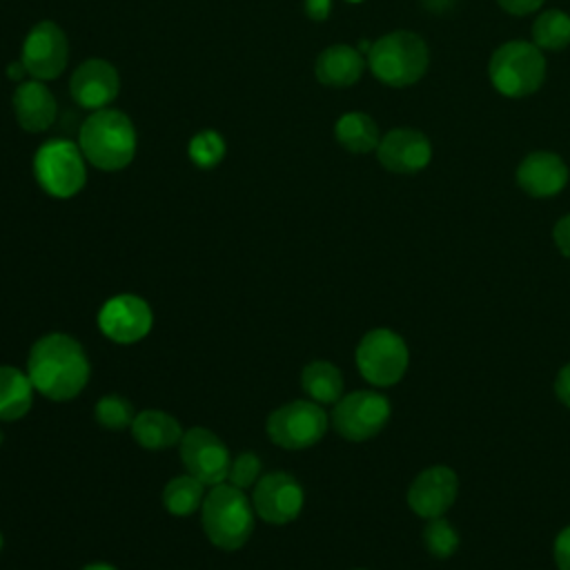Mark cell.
Returning <instances> with one entry per match:
<instances>
[{
  "mask_svg": "<svg viewBox=\"0 0 570 570\" xmlns=\"http://www.w3.org/2000/svg\"><path fill=\"white\" fill-rule=\"evenodd\" d=\"M27 374L49 401H71L89 383V358L82 345L62 332L40 336L27 356Z\"/></svg>",
  "mask_w": 570,
  "mask_h": 570,
  "instance_id": "cell-1",
  "label": "cell"
},
{
  "mask_svg": "<svg viewBox=\"0 0 570 570\" xmlns=\"http://www.w3.org/2000/svg\"><path fill=\"white\" fill-rule=\"evenodd\" d=\"M80 570H116V568L109 566V563H105V561H94V563H87V566L80 568Z\"/></svg>",
  "mask_w": 570,
  "mask_h": 570,
  "instance_id": "cell-37",
  "label": "cell"
},
{
  "mask_svg": "<svg viewBox=\"0 0 570 570\" xmlns=\"http://www.w3.org/2000/svg\"><path fill=\"white\" fill-rule=\"evenodd\" d=\"M456 0H421V7L430 13H448Z\"/></svg>",
  "mask_w": 570,
  "mask_h": 570,
  "instance_id": "cell-35",
  "label": "cell"
},
{
  "mask_svg": "<svg viewBox=\"0 0 570 570\" xmlns=\"http://www.w3.org/2000/svg\"><path fill=\"white\" fill-rule=\"evenodd\" d=\"M13 114L24 131L38 134L53 125L58 105L42 80H29L20 82V87L13 91Z\"/></svg>",
  "mask_w": 570,
  "mask_h": 570,
  "instance_id": "cell-18",
  "label": "cell"
},
{
  "mask_svg": "<svg viewBox=\"0 0 570 570\" xmlns=\"http://www.w3.org/2000/svg\"><path fill=\"white\" fill-rule=\"evenodd\" d=\"M332 11V0H305V13L309 20L323 22Z\"/></svg>",
  "mask_w": 570,
  "mask_h": 570,
  "instance_id": "cell-34",
  "label": "cell"
},
{
  "mask_svg": "<svg viewBox=\"0 0 570 570\" xmlns=\"http://www.w3.org/2000/svg\"><path fill=\"white\" fill-rule=\"evenodd\" d=\"M497 4L512 16H528L534 13L543 4V0H497Z\"/></svg>",
  "mask_w": 570,
  "mask_h": 570,
  "instance_id": "cell-32",
  "label": "cell"
},
{
  "mask_svg": "<svg viewBox=\"0 0 570 570\" xmlns=\"http://www.w3.org/2000/svg\"><path fill=\"white\" fill-rule=\"evenodd\" d=\"M0 552H2V532H0Z\"/></svg>",
  "mask_w": 570,
  "mask_h": 570,
  "instance_id": "cell-39",
  "label": "cell"
},
{
  "mask_svg": "<svg viewBox=\"0 0 570 570\" xmlns=\"http://www.w3.org/2000/svg\"><path fill=\"white\" fill-rule=\"evenodd\" d=\"M252 499L229 481L212 485L200 505L205 537L220 550H238L254 532Z\"/></svg>",
  "mask_w": 570,
  "mask_h": 570,
  "instance_id": "cell-2",
  "label": "cell"
},
{
  "mask_svg": "<svg viewBox=\"0 0 570 570\" xmlns=\"http://www.w3.org/2000/svg\"><path fill=\"white\" fill-rule=\"evenodd\" d=\"M554 392H557L559 401L570 407V363L559 370L557 381H554Z\"/></svg>",
  "mask_w": 570,
  "mask_h": 570,
  "instance_id": "cell-33",
  "label": "cell"
},
{
  "mask_svg": "<svg viewBox=\"0 0 570 570\" xmlns=\"http://www.w3.org/2000/svg\"><path fill=\"white\" fill-rule=\"evenodd\" d=\"M376 158L392 174H416L430 165L432 142L419 129L399 127L379 140Z\"/></svg>",
  "mask_w": 570,
  "mask_h": 570,
  "instance_id": "cell-14",
  "label": "cell"
},
{
  "mask_svg": "<svg viewBox=\"0 0 570 570\" xmlns=\"http://www.w3.org/2000/svg\"><path fill=\"white\" fill-rule=\"evenodd\" d=\"M78 147L94 167L118 171L134 160L136 129L127 114L118 109H98L82 125Z\"/></svg>",
  "mask_w": 570,
  "mask_h": 570,
  "instance_id": "cell-3",
  "label": "cell"
},
{
  "mask_svg": "<svg viewBox=\"0 0 570 570\" xmlns=\"http://www.w3.org/2000/svg\"><path fill=\"white\" fill-rule=\"evenodd\" d=\"M365 65L367 60L358 49L350 45H332L318 53L314 73L321 85L343 89L354 85L363 76Z\"/></svg>",
  "mask_w": 570,
  "mask_h": 570,
  "instance_id": "cell-19",
  "label": "cell"
},
{
  "mask_svg": "<svg viewBox=\"0 0 570 570\" xmlns=\"http://www.w3.org/2000/svg\"><path fill=\"white\" fill-rule=\"evenodd\" d=\"M180 461L187 474L196 476L205 485H218L227 481L232 456L227 445L207 428H189L178 443Z\"/></svg>",
  "mask_w": 570,
  "mask_h": 570,
  "instance_id": "cell-10",
  "label": "cell"
},
{
  "mask_svg": "<svg viewBox=\"0 0 570 570\" xmlns=\"http://www.w3.org/2000/svg\"><path fill=\"white\" fill-rule=\"evenodd\" d=\"M345 2H352V4H358V2H365V0H345Z\"/></svg>",
  "mask_w": 570,
  "mask_h": 570,
  "instance_id": "cell-38",
  "label": "cell"
},
{
  "mask_svg": "<svg viewBox=\"0 0 570 570\" xmlns=\"http://www.w3.org/2000/svg\"><path fill=\"white\" fill-rule=\"evenodd\" d=\"M532 42L546 51H561L570 45V16L561 9H548L532 22Z\"/></svg>",
  "mask_w": 570,
  "mask_h": 570,
  "instance_id": "cell-25",
  "label": "cell"
},
{
  "mask_svg": "<svg viewBox=\"0 0 570 570\" xmlns=\"http://www.w3.org/2000/svg\"><path fill=\"white\" fill-rule=\"evenodd\" d=\"M390 419V403L383 394L358 390L334 403L332 425L347 441H367L376 436Z\"/></svg>",
  "mask_w": 570,
  "mask_h": 570,
  "instance_id": "cell-9",
  "label": "cell"
},
{
  "mask_svg": "<svg viewBox=\"0 0 570 570\" xmlns=\"http://www.w3.org/2000/svg\"><path fill=\"white\" fill-rule=\"evenodd\" d=\"M336 142L352 154H367L379 147L381 134L372 116L363 111L343 114L334 125Z\"/></svg>",
  "mask_w": 570,
  "mask_h": 570,
  "instance_id": "cell-22",
  "label": "cell"
},
{
  "mask_svg": "<svg viewBox=\"0 0 570 570\" xmlns=\"http://www.w3.org/2000/svg\"><path fill=\"white\" fill-rule=\"evenodd\" d=\"M24 73H27V69H24L22 60H18V62H11V65L7 67V76H9L11 80H20Z\"/></svg>",
  "mask_w": 570,
  "mask_h": 570,
  "instance_id": "cell-36",
  "label": "cell"
},
{
  "mask_svg": "<svg viewBox=\"0 0 570 570\" xmlns=\"http://www.w3.org/2000/svg\"><path fill=\"white\" fill-rule=\"evenodd\" d=\"M459 479L445 465H432L419 472L407 490L410 508L423 519L441 517L456 499Z\"/></svg>",
  "mask_w": 570,
  "mask_h": 570,
  "instance_id": "cell-16",
  "label": "cell"
},
{
  "mask_svg": "<svg viewBox=\"0 0 570 570\" xmlns=\"http://www.w3.org/2000/svg\"><path fill=\"white\" fill-rule=\"evenodd\" d=\"M430 65V49L414 31H390L372 42L367 67L387 87H410L419 82Z\"/></svg>",
  "mask_w": 570,
  "mask_h": 570,
  "instance_id": "cell-4",
  "label": "cell"
},
{
  "mask_svg": "<svg viewBox=\"0 0 570 570\" xmlns=\"http://www.w3.org/2000/svg\"><path fill=\"white\" fill-rule=\"evenodd\" d=\"M131 436L145 450H167L180 443L183 428L176 416L163 410H142L134 416Z\"/></svg>",
  "mask_w": 570,
  "mask_h": 570,
  "instance_id": "cell-20",
  "label": "cell"
},
{
  "mask_svg": "<svg viewBox=\"0 0 570 570\" xmlns=\"http://www.w3.org/2000/svg\"><path fill=\"white\" fill-rule=\"evenodd\" d=\"M488 76L501 96L525 98L546 80V56L528 40L503 42L490 56Z\"/></svg>",
  "mask_w": 570,
  "mask_h": 570,
  "instance_id": "cell-5",
  "label": "cell"
},
{
  "mask_svg": "<svg viewBox=\"0 0 570 570\" xmlns=\"http://www.w3.org/2000/svg\"><path fill=\"white\" fill-rule=\"evenodd\" d=\"M94 416L107 430H122V428H131L136 412L129 399L120 394H107L96 403Z\"/></svg>",
  "mask_w": 570,
  "mask_h": 570,
  "instance_id": "cell-27",
  "label": "cell"
},
{
  "mask_svg": "<svg viewBox=\"0 0 570 570\" xmlns=\"http://www.w3.org/2000/svg\"><path fill=\"white\" fill-rule=\"evenodd\" d=\"M205 483L198 481L191 474H180L167 481L163 488V505L169 514L174 517H187L196 510H200L203 499H205Z\"/></svg>",
  "mask_w": 570,
  "mask_h": 570,
  "instance_id": "cell-24",
  "label": "cell"
},
{
  "mask_svg": "<svg viewBox=\"0 0 570 570\" xmlns=\"http://www.w3.org/2000/svg\"><path fill=\"white\" fill-rule=\"evenodd\" d=\"M423 543H425V548H428L434 557L445 559V557H450V554L456 552V548H459V534H456V530H454L445 519L436 517V519H432V521L425 525V530H423Z\"/></svg>",
  "mask_w": 570,
  "mask_h": 570,
  "instance_id": "cell-28",
  "label": "cell"
},
{
  "mask_svg": "<svg viewBox=\"0 0 570 570\" xmlns=\"http://www.w3.org/2000/svg\"><path fill=\"white\" fill-rule=\"evenodd\" d=\"M261 479V459L254 452H243L236 459H232L227 481L240 490L254 488V483Z\"/></svg>",
  "mask_w": 570,
  "mask_h": 570,
  "instance_id": "cell-29",
  "label": "cell"
},
{
  "mask_svg": "<svg viewBox=\"0 0 570 570\" xmlns=\"http://www.w3.org/2000/svg\"><path fill=\"white\" fill-rule=\"evenodd\" d=\"M69 91L73 100L91 111L105 109L116 100L120 91V78L111 62L100 58H89L76 67L69 80Z\"/></svg>",
  "mask_w": 570,
  "mask_h": 570,
  "instance_id": "cell-15",
  "label": "cell"
},
{
  "mask_svg": "<svg viewBox=\"0 0 570 570\" xmlns=\"http://www.w3.org/2000/svg\"><path fill=\"white\" fill-rule=\"evenodd\" d=\"M252 505L258 519L272 525H285L294 521L305 503L301 483L287 472H267L254 483Z\"/></svg>",
  "mask_w": 570,
  "mask_h": 570,
  "instance_id": "cell-11",
  "label": "cell"
},
{
  "mask_svg": "<svg viewBox=\"0 0 570 570\" xmlns=\"http://www.w3.org/2000/svg\"><path fill=\"white\" fill-rule=\"evenodd\" d=\"M301 385L305 394L321 405H334L343 396V374L330 361L307 363L301 372Z\"/></svg>",
  "mask_w": 570,
  "mask_h": 570,
  "instance_id": "cell-23",
  "label": "cell"
},
{
  "mask_svg": "<svg viewBox=\"0 0 570 570\" xmlns=\"http://www.w3.org/2000/svg\"><path fill=\"white\" fill-rule=\"evenodd\" d=\"M33 383L27 370L0 365V421L22 419L33 403Z\"/></svg>",
  "mask_w": 570,
  "mask_h": 570,
  "instance_id": "cell-21",
  "label": "cell"
},
{
  "mask_svg": "<svg viewBox=\"0 0 570 570\" xmlns=\"http://www.w3.org/2000/svg\"><path fill=\"white\" fill-rule=\"evenodd\" d=\"M517 185L532 198L557 196L570 178L568 165L554 151H532L517 167Z\"/></svg>",
  "mask_w": 570,
  "mask_h": 570,
  "instance_id": "cell-17",
  "label": "cell"
},
{
  "mask_svg": "<svg viewBox=\"0 0 570 570\" xmlns=\"http://www.w3.org/2000/svg\"><path fill=\"white\" fill-rule=\"evenodd\" d=\"M0 443H2V432H0Z\"/></svg>",
  "mask_w": 570,
  "mask_h": 570,
  "instance_id": "cell-40",
  "label": "cell"
},
{
  "mask_svg": "<svg viewBox=\"0 0 570 570\" xmlns=\"http://www.w3.org/2000/svg\"><path fill=\"white\" fill-rule=\"evenodd\" d=\"M552 238H554L559 252L570 258V214H566L563 218L557 220V225L552 229Z\"/></svg>",
  "mask_w": 570,
  "mask_h": 570,
  "instance_id": "cell-31",
  "label": "cell"
},
{
  "mask_svg": "<svg viewBox=\"0 0 570 570\" xmlns=\"http://www.w3.org/2000/svg\"><path fill=\"white\" fill-rule=\"evenodd\" d=\"M407 361L410 354L405 341L387 327L370 330L356 347L358 372L367 383L376 387L399 383L407 370Z\"/></svg>",
  "mask_w": 570,
  "mask_h": 570,
  "instance_id": "cell-8",
  "label": "cell"
},
{
  "mask_svg": "<svg viewBox=\"0 0 570 570\" xmlns=\"http://www.w3.org/2000/svg\"><path fill=\"white\" fill-rule=\"evenodd\" d=\"M69 58L65 31L53 20H42L31 27L22 42L20 60L33 80H53L62 73Z\"/></svg>",
  "mask_w": 570,
  "mask_h": 570,
  "instance_id": "cell-12",
  "label": "cell"
},
{
  "mask_svg": "<svg viewBox=\"0 0 570 570\" xmlns=\"http://www.w3.org/2000/svg\"><path fill=\"white\" fill-rule=\"evenodd\" d=\"M327 414L316 401H289L267 416V436L285 450H305L327 432Z\"/></svg>",
  "mask_w": 570,
  "mask_h": 570,
  "instance_id": "cell-7",
  "label": "cell"
},
{
  "mask_svg": "<svg viewBox=\"0 0 570 570\" xmlns=\"http://www.w3.org/2000/svg\"><path fill=\"white\" fill-rule=\"evenodd\" d=\"M154 312L149 303L136 294H118L109 298L98 312L100 332L120 345L136 343L149 334Z\"/></svg>",
  "mask_w": 570,
  "mask_h": 570,
  "instance_id": "cell-13",
  "label": "cell"
},
{
  "mask_svg": "<svg viewBox=\"0 0 570 570\" xmlns=\"http://www.w3.org/2000/svg\"><path fill=\"white\" fill-rule=\"evenodd\" d=\"M554 561L559 570H570V525L563 528L554 541Z\"/></svg>",
  "mask_w": 570,
  "mask_h": 570,
  "instance_id": "cell-30",
  "label": "cell"
},
{
  "mask_svg": "<svg viewBox=\"0 0 570 570\" xmlns=\"http://www.w3.org/2000/svg\"><path fill=\"white\" fill-rule=\"evenodd\" d=\"M187 154L191 158V163L200 169H212L216 167L223 156H225V140L218 131L214 129H203L198 131L187 147Z\"/></svg>",
  "mask_w": 570,
  "mask_h": 570,
  "instance_id": "cell-26",
  "label": "cell"
},
{
  "mask_svg": "<svg viewBox=\"0 0 570 570\" xmlns=\"http://www.w3.org/2000/svg\"><path fill=\"white\" fill-rule=\"evenodd\" d=\"M33 174L49 196L71 198L87 180L85 156L80 147L69 140H47L33 156Z\"/></svg>",
  "mask_w": 570,
  "mask_h": 570,
  "instance_id": "cell-6",
  "label": "cell"
}]
</instances>
